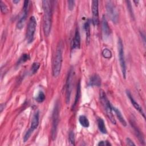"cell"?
<instances>
[{
    "mask_svg": "<svg viewBox=\"0 0 146 146\" xmlns=\"http://www.w3.org/2000/svg\"><path fill=\"white\" fill-rule=\"evenodd\" d=\"M102 32H103V36L105 37L106 38H108L111 34V30L108 26L107 21L104 16H103V18H102Z\"/></svg>",
    "mask_w": 146,
    "mask_h": 146,
    "instance_id": "4fadbf2b",
    "label": "cell"
},
{
    "mask_svg": "<svg viewBox=\"0 0 146 146\" xmlns=\"http://www.w3.org/2000/svg\"><path fill=\"white\" fill-rule=\"evenodd\" d=\"M98 145L99 146H108V145H111V143L108 142V141H100L99 142L98 144Z\"/></svg>",
    "mask_w": 146,
    "mask_h": 146,
    "instance_id": "4dcf8cb0",
    "label": "cell"
},
{
    "mask_svg": "<svg viewBox=\"0 0 146 146\" xmlns=\"http://www.w3.org/2000/svg\"><path fill=\"white\" fill-rule=\"evenodd\" d=\"M5 104H1L0 105V110H1V112H2V111L5 109Z\"/></svg>",
    "mask_w": 146,
    "mask_h": 146,
    "instance_id": "d6a6232c",
    "label": "cell"
},
{
    "mask_svg": "<svg viewBox=\"0 0 146 146\" xmlns=\"http://www.w3.org/2000/svg\"><path fill=\"white\" fill-rule=\"evenodd\" d=\"M130 124L131 125V126L132 127L135 133L136 134V136H137V137L138 138L139 141L140 142V143L143 144V145L145 144V140H144V136L142 134V133L141 132V131H140V129H139V128L136 126V124L132 121H130Z\"/></svg>",
    "mask_w": 146,
    "mask_h": 146,
    "instance_id": "9a60e30c",
    "label": "cell"
},
{
    "mask_svg": "<svg viewBox=\"0 0 146 146\" xmlns=\"http://www.w3.org/2000/svg\"><path fill=\"white\" fill-rule=\"evenodd\" d=\"M0 7L2 13L6 14L8 12V8L7 6L2 1H0Z\"/></svg>",
    "mask_w": 146,
    "mask_h": 146,
    "instance_id": "4316f807",
    "label": "cell"
},
{
    "mask_svg": "<svg viewBox=\"0 0 146 146\" xmlns=\"http://www.w3.org/2000/svg\"><path fill=\"white\" fill-rule=\"evenodd\" d=\"M126 2L127 3V6H128V10L131 15V17L134 18V15H133V10H132V7L131 5V2L130 1H126Z\"/></svg>",
    "mask_w": 146,
    "mask_h": 146,
    "instance_id": "f1b7e54d",
    "label": "cell"
},
{
    "mask_svg": "<svg viewBox=\"0 0 146 146\" xmlns=\"http://www.w3.org/2000/svg\"><path fill=\"white\" fill-rule=\"evenodd\" d=\"M39 111H36L33 116L31 123V126H30V128L33 131L36 129L39 125Z\"/></svg>",
    "mask_w": 146,
    "mask_h": 146,
    "instance_id": "2e32d148",
    "label": "cell"
},
{
    "mask_svg": "<svg viewBox=\"0 0 146 146\" xmlns=\"http://www.w3.org/2000/svg\"><path fill=\"white\" fill-rule=\"evenodd\" d=\"M126 143L128 145H135V144L129 138H126Z\"/></svg>",
    "mask_w": 146,
    "mask_h": 146,
    "instance_id": "1f68e13d",
    "label": "cell"
},
{
    "mask_svg": "<svg viewBox=\"0 0 146 146\" xmlns=\"http://www.w3.org/2000/svg\"><path fill=\"white\" fill-rule=\"evenodd\" d=\"M74 77V70L71 68L68 73L66 83V104H69L71 98V94L72 91V79Z\"/></svg>",
    "mask_w": 146,
    "mask_h": 146,
    "instance_id": "ba28073f",
    "label": "cell"
},
{
    "mask_svg": "<svg viewBox=\"0 0 146 146\" xmlns=\"http://www.w3.org/2000/svg\"><path fill=\"white\" fill-rule=\"evenodd\" d=\"M68 140L71 145H75V137H74V132L70 131L68 135Z\"/></svg>",
    "mask_w": 146,
    "mask_h": 146,
    "instance_id": "83f0119b",
    "label": "cell"
},
{
    "mask_svg": "<svg viewBox=\"0 0 146 146\" xmlns=\"http://www.w3.org/2000/svg\"><path fill=\"white\" fill-rule=\"evenodd\" d=\"M80 46V36L78 28L77 27L75 30L74 38L71 42V49L79 48Z\"/></svg>",
    "mask_w": 146,
    "mask_h": 146,
    "instance_id": "7c38bea8",
    "label": "cell"
},
{
    "mask_svg": "<svg viewBox=\"0 0 146 146\" xmlns=\"http://www.w3.org/2000/svg\"><path fill=\"white\" fill-rule=\"evenodd\" d=\"M36 27V21L34 16H31L29 21L26 30V37L28 43L33 42L34 39V34Z\"/></svg>",
    "mask_w": 146,
    "mask_h": 146,
    "instance_id": "5b68a950",
    "label": "cell"
},
{
    "mask_svg": "<svg viewBox=\"0 0 146 146\" xmlns=\"http://www.w3.org/2000/svg\"><path fill=\"white\" fill-rule=\"evenodd\" d=\"M39 67H40V64L39 63H37V62L33 63V65L31 66V70H30L31 74H35L37 72V71L38 70Z\"/></svg>",
    "mask_w": 146,
    "mask_h": 146,
    "instance_id": "cb8c5ba5",
    "label": "cell"
},
{
    "mask_svg": "<svg viewBox=\"0 0 146 146\" xmlns=\"http://www.w3.org/2000/svg\"><path fill=\"white\" fill-rule=\"evenodd\" d=\"M33 131H34L33 129H31L30 128L27 130V131L26 132V133L25 134V136L23 137V141L24 142H26L29 140V139L30 138V137Z\"/></svg>",
    "mask_w": 146,
    "mask_h": 146,
    "instance_id": "484cf974",
    "label": "cell"
},
{
    "mask_svg": "<svg viewBox=\"0 0 146 146\" xmlns=\"http://www.w3.org/2000/svg\"><path fill=\"white\" fill-rule=\"evenodd\" d=\"M97 123H98V128H99V131H100V132L103 133V134L107 133V130L106 129V127L104 121L103 120V119H102L100 117H99L97 119Z\"/></svg>",
    "mask_w": 146,
    "mask_h": 146,
    "instance_id": "d6986e66",
    "label": "cell"
},
{
    "mask_svg": "<svg viewBox=\"0 0 146 146\" xmlns=\"http://www.w3.org/2000/svg\"><path fill=\"white\" fill-rule=\"evenodd\" d=\"M29 2H30L29 1H24L23 6V12L21 17L18 21V22L17 24V27L18 29H22L24 26V25L26 19V17L27 15V13H28V10L29 7Z\"/></svg>",
    "mask_w": 146,
    "mask_h": 146,
    "instance_id": "9c48e42d",
    "label": "cell"
},
{
    "mask_svg": "<svg viewBox=\"0 0 146 146\" xmlns=\"http://www.w3.org/2000/svg\"><path fill=\"white\" fill-rule=\"evenodd\" d=\"M63 44L62 42H60L56 47L52 63V75L55 78L58 77L60 73L63 61Z\"/></svg>",
    "mask_w": 146,
    "mask_h": 146,
    "instance_id": "7a4b0ae2",
    "label": "cell"
},
{
    "mask_svg": "<svg viewBox=\"0 0 146 146\" xmlns=\"http://www.w3.org/2000/svg\"><path fill=\"white\" fill-rule=\"evenodd\" d=\"M43 10V29L44 35L48 36L50 35L52 24V6L51 2L48 0L42 1Z\"/></svg>",
    "mask_w": 146,
    "mask_h": 146,
    "instance_id": "6da1fadb",
    "label": "cell"
},
{
    "mask_svg": "<svg viewBox=\"0 0 146 146\" xmlns=\"http://www.w3.org/2000/svg\"><path fill=\"white\" fill-rule=\"evenodd\" d=\"M112 111H113L115 112V114H116L117 117L118 118V119H119V120L120 121V122L121 123V124L123 126H126V125H127V123H126V121H125V120L124 117L123 116V115H122L121 112L120 111V110H119V109L116 108V107H113V106H112Z\"/></svg>",
    "mask_w": 146,
    "mask_h": 146,
    "instance_id": "ac0fdd59",
    "label": "cell"
},
{
    "mask_svg": "<svg viewBox=\"0 0 146 146\" xmlns=\"http://www.w3.org/2000/svg\"><path fill=\"white\" fill-rule=\"evenodd\" d=\"M117 44H118V54H119V60L120 65L121 67V71L123 78L125 79L127 68H126L125 60V56H124L123 44L120 38H119Z\"/></svg>",
    "mask_w": 146,
    "mask_h": 146,
    "instance_id": "8992f818",
    "label": "cell"
},
{
    "mask_svg": "<svg viewBox=\"0 0 146 146\" xmlns=\"http://www.w3.org/2000/svg\"><path fill=\"white\" fill-rule=\"evenodd\" d=\"M92 22L94 26L99 25V11H98V1H92Z\"/></svg>",
    "mask_w": 146,
    "mask_h": 146,
    "instance_id": "30bf717a",
    "label": "cell"
},
{
    "mask_svg": "<svg viewBox=\"0 0 146 146\" xmlns=\"http://www.w3.org/2000/svg\"><path fill=\"white\" fill-rule=\"evenodd\" d=\"M19 1H19V0H14V1H13V2L14 3H15V4H17V3H18L19 2Z\"/></svg>",
    "mask_w": 146,
    "mask_h": 146,
    "instance_id": "836d02e7",
    "label": "cell"
},
{
    "mask_svg": "<svg viewBox=\"0 0 146 146\" xmlns=\"http://www.w3.org/2000/svg\"><path fill=\"white\" fill-rule=\"evenodd\" d=\"M126 94H127V96L128 97L129 99L130 100V101H131V102L132 106L134 107V108H135L136 110H137V111H139V112L144 117V118H145V113H144V111H143V108H142L141 107L139 104V103L136 102V100L134 99V98H133V97L132 96V94H131V92H130L129 91L127 90V91H126Z\"/></svg>",
    "mask_w": 146,
    "mask_h": 146,
    "instance_id": "8fae6325",
    "label": "cell"
},
{
    "mask_svg": "<svg viewBox=\"0 0 146 146\" xmlns=\"http://www.w3.org/2000/svg\"><path fill=\"white\" fill-rule=\"evenodd\" d=\"M59 120V106L57 101L54 106V108L52 115V128H51V137L52 140H55L57 134L58 126Z\"/></svg>",
    "mask_w": 146,
    "mask_h": 146,
    "instance_id": "277c9868",
    "label": "cell"
},
{
    "mask_svg": "<svg viewBox=\"0 0 146 146\" xmlns=\"http://www.w3.org/2000/svg\"><path fill=\"white\" fill-rule=\"evenodd\" d=\"M67 3H68V9L70 10H72L75 6V1H72V0H70V1H68Z\"/></svg>",
    "mask_w": 146,
    "mask_h": 146,
    "instance_id": "f546056e",
    "label": "cell"
},
{
    "mask_svg": "<svg viewBox=\"0 0 146 146\" xmlns=\"http://www.w3.org/2000/svg\"><path fill=\"white\" fill-rule=\"evenodd\" d=\"M102 55L104 58L106 59H110L112 56V53L110 50L108 48H105L102 51Z\"/></svg>",
    "mask_w": 146,
    "mask_h": 146,
    "instance_id": "d4e9b609",
    "label": "cell"
},
{
    "mask_svg": "<svg viewBox=\"0 0 146 146\" xmlns=\"http://www.w3.org/2000/svg\"><path fill=\"white\" fill-rule=\"evenodd\" d=\"M99 94L100 102L107 117L113 124H116V120L112 113V106L107 98L106 93L103 90H100Z\"/></svg>",
    "mask_w": 146,
    "mask_h": 146,
    "instance_id": "3957f363",
    "label": "cell"
},
{
    "mask_svg": "<svg viewBox=\"0 0 146 146\" xmlns=\"http://www.w3.org/2000/svg\"><path fill=\"white\" fill-rule=\"evenodd\" d=\"M30 56L28 54H22V56L18 59V60L17 63V66H19L20 64H21L22 63H24L25 62L30 60Z\"/></svg>",
    "mask_w": 146,
    "mask_h": 146,
    "instance_id": "7402d4cb",
    "label": "cell"
},
{
    "mask_svg": "<svg viewBox=\"0 0 146 146\" xmlns=\"http://www.w3.org/2000/svg\"><path fill=\"white\" fill-rule=\"evenodd\" d=\"M45 94L42 91H39L35 98V100L38 103H42L45 100Z\"/></svg>",
    "mask_w": 146,
    "mask_h": 146,
    "instance_id": "603a6c76",
    "label": "cell"
},
{
    "mask_svg": "<svg viewBox=\"0 0 146 146\" xmlns=\"http://www.w3.org/2000/svg\"><path fill=\"white\" fill-rule=\"evenodd\" d=\"M107 15L113 23H117L119 19V13L116 6L112 1H108L106 3Z\"/></svg>",
    "mask_w": 146,
    "mask_h": 146,
    "instance_id": "52a82bcc",
    "label": "cell"
},
{
    "mask_svg": "<svg viewBox=\"0 0 146 146\" xmlns=\"http://www.w3.org/2000/svg\"><path fill=\"white\" fill-rule=\"evenodd\" d=\"M101 83L102 80L98 74H94L90 78L88 84L91 87H99L101 86Z\"/></svg>",
    "mask_w": 146,
    "mask_h": 146,
    "instance_id": "5bb4252c",
    "label": "cell"
},
{
    "mask_svg": "<svg viewBox=\"0 0 146 146\" xmlns=\"http://www.w3.org/2000/svg\"><path fill=\"white\" fill-rule=\"evenodd\" d=\"M80 81L78 82V83L77 84V88H76V95H75V101L74 103L72 106V110H74L76 106V105L77 104L79 99L80 98Z\"/></svg>",
    "mask_w": 146,
    "mask_h": 146,
    "instance_id": "ffe728a7",
    "label": "cell"
},
{
    "mask_svg": "<svg viewBox=\"0 0 146 146\" xmlns=\"http://www.w3.org/2000/svg\"><path fill=\"white\" fill-rule=\"evenodd\" d=\"M79 121L81 125H82L83 127L87 128L89 127L90 123L87 119V117L84 115H80L79 117Z\"/></svg>",
    "mask_w": 146,
    "mask_h": 146,
    "instance_id": "44dd1931",
    "label": "cell"
},
{
    "mask_svg": "<svg viewBox=\"0 0 146 146\" xmlns=\"http://www.w3.org/2000/svg\"><path fill=\"white\" fill-rule=\"evenodd\" d=\"M84 29L86 32V42L87 44H88L90 41V21L88 19L84 24Z\"/></svg>",
    "mask_w": 146,
    "mask_h": 146,
    "instance_id": "e0dca14e",
    "label": "cell"
}]
</instances>
